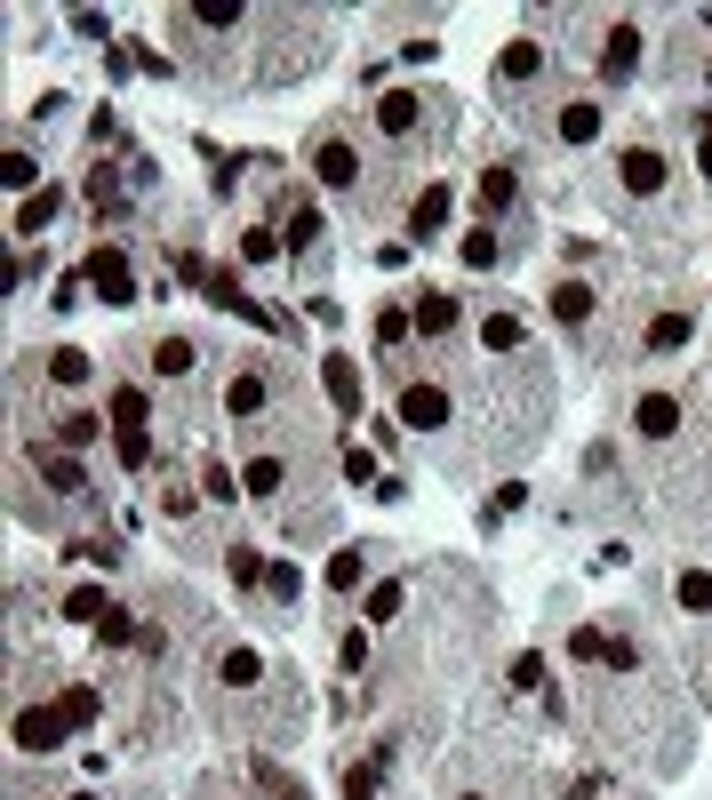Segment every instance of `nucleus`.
<instances>
[{
    "instance_id": "1",
    "label": "nucleus",
    "mask_w": 712,
    "mask_h": 800,
    "mask_svg": "<svg viewBox=\"0 0 712 800\" xmlns=\"http://www.w3.org/2000/svg\"><path fill=\"white\" fill-rule=\"evenodd\" d=\"M81 288H96L105 305H128V296H137V273H128V256H121L113 241H96V249L81 256Z\"/></svg>"
},
{
    "instance_id": "2",
    "label": "nucleus",
    "mask_w": 712,
    "mask_h": 800,
    "mask_svg": "<svg viewBox=\"0 0 712 800\" xmlns=\"http://www.w3.org/2000/svg\"><path fill=\"white\" fill-rule=\"evenodd\" d=\"M64 728H73V720H64V705H24V713H17V752H56Z\"/></svg>"
},
{
    "instance_id": "3",
    "label": "nucleus",
    "mask_w": 712,
    "mask_h": 800,
    "mask_svg": "<svg viewBox=\"0 0 712 800\" xmlns=\"http://www.w3.org/2000/svg\"><path fill=\"white\" fill-rule=\"evenodd\" d=\"M617 185L640 192V200L664 192V152H657V145H625V152H617Z\"/></svg>"
},
{
    "instance_id": "4",
    "label": "nucleus",
    "mask_w": 712,
    "mask_h": 800,
    "mask_svg": "<svg viewBox=\"0 0 712 800\" xmlns=\"http://www.w3.org/2000/svg\"><path fill=\"white\" fill-rule=\"evenodd\" d=\"M400 424L409 432H440L449 424V385H409L400 392Z\"/></svg>"
},
{
    "instance_id": "5",
    "label": "nucleus",
    "mask_w": 712,
    "mask_h": 800,
    "mask_svg": "<svg viewBox=\"0 0 712 800\" xmlns=\"http://www.w3.org/2000/svg\"><path fill=\"white\" fill-rule=\"evenodd\" d=\"M264 400H273V385H264V369H232V377H224V417H232V424L264 417Z\"/></svg>"
},
{
    "instance_id": "6",
    "label": "nucleus",
    "mask_w": 712,
    "mask_h": 800,
    "mask_svg": "<svg viewBox=\"0 0 712 800\" xmlns=\"http://www.w3.org/2000/svg\"><path fill=\"white\" fill-rule=\"evenodd\" d=\"M313 177H321L328 192H353V185H360V160H353V145H345V137H321V145H313Z\"/></svg>"
},
{
    "instance_id": "7",
    "label": "nucleus",
    "mask_w": 712,
    "mask_h": 800,
    "mask_svg": "<svg viewBox=\"0 0 712 800\" xmlns=\"http://www.w3.org/2000/svg\"><path fill=\"white\" fill-rule=\"evenodd\" d=\"M321 392L345 417H360V369H353V352H321Z\"/></svg>"
},
{
    "instance_id": "8",
    "label": "nucleus",
    "mask_w": 712,
    "mask_h": 800,
    "mask_svg": "<svg viewBox=\"0 0 712 800\" xmlns=\"http://www.w3.org/2000/svg\"><path fill=\"white\" fill-rule=\"evenodd\" d=\"M32 464H41V488H49V496H81V488H88V473H81L73 449H32Z\"/></svg>"
},
{
    "instance_id": "9",
    "label": "nucleus",
    "mask_w": 712,
    "mask_h": 800,
    "mask_svg": "<svg viewBox=\"0 0 712 800\" xmlns=\"http://www.w3.org/2000/svg\"><path fill=\"white\" fill-rule=\"evenodd\" d=\"M417 120H425V96L417 88H385L377 96V128H385V137H417Z\"/></svg>"
},
{
    "instance_id": "10",
    "label": "nucleus",
    "mask_w": 712,
    "mask_h": 800,
    "mask_svg": "<svg viewBox=\"0 0 712 800\" xmlns=\"http://www.w3.org/2000/svg\"><path fill=\"white\" fill-rule=\"evenodd\" d=\"M632 424L649 432V441H672V432H681V400H672V392H640L632 400Z\"/></svg>"
},
{
    "instance_id": "11",
    "label": "nucleus",
    "mask_w": 712,
    "mask_h": 800,
    "mask_svg": "<svg viewBox=\"0 0 712 800\" xmlns=\"http://www.w3.org/2000/svg\"><path fill=\"white\" fill-rule=\"evenodd\" d=\"M105 424L113 417H96V409H56V449H96V441H105Z\"/></svg>"
},
{
    "instance_id": "12",
    "label": "nucleus",
    "mask_w": 712,
    "mask_h": 800,
    "mask_svg": "<svg viewBox=\"0 0 712 800\" xmlns=\"http://www.w3.org/2000/svg\"><path fill=\"white\" fill-rule=\"evenodd\" d=\"M409 320H417V337H449V328H457V296L449 288H425L409 305Z\"/></svg>"
},
{
    "instance_id": "13",
    "label": "nucleus",
    "mask_w": 712,
    "mask_h": 800,
    "mask_svg": "<svg viewBox=\"0 0 712 800\" xmlns=\"http://www.w3.org/2000/svg\"><path fill=\"white\" fill-rule=\"evenodd\" d=\"M632 64H640V24L625 17V24H617V32H608V41H600V73H608V81H625V73H632Z\"/></svg>"
},
{
    "instance_id": "14",
    "label": "nucleus",
    "mask_w": 712,
    "mask_h": 800,
    "mask_svg": "<svg viewBox=\"0 0 712 800\" xmlns=\"http://www.w3.org/2000/svg\"><path fill=\"white\" fill-rule=\"evenodd\" d=\"M440 224H449V185H425V192L409 200V241H432Z\"/></svg>"
},
{
    "instance_id": "15",
    "label": "nucleus",
    "mask_w": 712,
    "mask_h": 800,
    "mask_svg": "<svg viewBox=\"0 0 712 800\" xmlns=\"http://www.w3.org/2000/svg\"><path fill=\"white\" fill-rule=\"evenodd\" d=\"M105 417H113V432H145V417H153L145 385H113V392H105Z\"/></svg>"
},
{
    "instance_id": "16",
    "label": "nucleus",
    "mask_w": 712,
    "mask_h": 800,
    "mask_svg": "<svg viewBox=\"0 0 712 800\" xmlns=\"http://www.w3.org/2000/svg\"><path fill=\"white\" fill-rule=\"evenodd\" d=\"M321 224H328V217H321V209H313V200H304V192H296V200H289V209H281V241H289V249H313V241H321Z\"/></svg>"
},
{
    "instance_id": "17",
    "label": "nucleus",
    "mask_w": 712,
    "mask_h": 800,
    "mask_svg": "<svg viewBox=\"0 0 712 800\" xmlns=\"http://www.w3.org/2000/svg\"><path fill=\"white\" fill-rule=\"evenodd\" d=\"M192 360H200L192 337H160V345L145 352V369H153V377H192Z\"/></svg>"
},
{
    "instance_id": "18",
    "label": "nucleus",
    "mask_w": 712,
    "mask_h": 800,
    "mask_svg": "<svg viewBox=\"0 0 712 800\" xmlns=\"http://www.w3.org/2000/svg\"><path fill=\"white\" fill-rule=\"evenodd\" d=\"M200 296H209V305H224V313H241V320H264L256 296L241 288V273H209V288H200Z\"/></svg>"
},
{
    "instance_id": "19",
    "label": "nucleus",
    "mask_w": 712,
    "mask_h": 800,
    "mask_svg": "<svg viewBox=\"0 0 712 800\" xmlns=\"http://www.w3.org/2000/svg\"><path fill=\"white\" fill-rule=\"evenodd\" d=\"M593 137H600V105H593V96L561 105V145H593Z\"/></svg>"
},
{
    "instance_id": "20",
    "label": "nucleus",
    "mask_w": 712,
    "mask_h": 800,
    "mask_svg": "<svg viewBox=\"0 0 712 800\" xmlns=\"http://www.w3.org/2000/svg\"><path fill=\"white\" fill-rule=\"evenodd\" d=\"M689 337H697V320H689V313H657V320H649V337H640V345H649V352H681Z\"/></svg>"
},
{
    "instance_id": "21",
    "label": "nucleus",
    "mask_w": 712,
    "mask_h": 800,
    "mask_svg": "<svg viewBox=\"0 0 712 800\" xmlns=\"http://www.w3.org/2000/svg\"><path fill=\"white\" fill-rule=\"evenodd\" d=\"M513 192H521V177L504 169V160H489L481 169V217H496V209H513Z\"/></svg>"
},
{
    "instance_id": "22",
    "label": "nucleus",
    "mask_w": 712,
    "mask_h": 800,
    "mask_svg": "<svg viewBox=\"0 0 712 800\" xmlns=\"http://www.w3.org/2000/svg\"><path fill=\"white\" fill-rule=\"evenodd\" d=\"M496 73H504V81H536V73H545V41H513V49L496 56Z\"/></svg>"
},
{
    "instance_id": "23",
    "label": "nucleus",
    "mask_w": 712,
    "mask_h": 800,
    "mask_svg": "<svg viewBox=\"0 0 712 800\" xmlns=\"http://www.w3.org/2000/svg\"><path fill=\"white\" fill-rule=\"evenodd\" d=\"M281 481H289L281 456H249V464H241V488H249V496H281Z\"/></svg>"
},
{
    "instance_id": "24",
    "label": "nucleus",
    "mask_w": 712,
    "mask_h": 800,
    "mask_svg": "<svg viewBox=\"0 0 712 800\" xmlns=\"http://www.w3.org/2000/svg\"><path fill=\"white\" fill-rule=\"evenodd\" d=\"M217 673H224V688H256V681H264V656H256V649H224Z\"/></svg>"
},
{
    "instance_id": "25",
    "label": "nucleus",
    "mask_w": 712,
    "mask_h": 800,
    "mask_svg": "<svg viewBox=\"0 0 712 800\" xmlns=\"http://www.w3.org/2000/svg\"><path fill=\"white\" fill-rule=\"evenodd\" d=\"M64 617H73V624H105V617H113V592H96V585H81L73 600H64Z\"/></svg>"
},
{
    "instance_id": "26",
    "label": "nucleus",
    "mask_w": 712,
    "mask_h": 800,
    "mask_svg": "<svg viewBox=\"0 0 712 800\" xmlns=\"http://www.w3.org/2000/svg\"><path fill=\"white\" fill-rule=\"evenodd\" d=\"M49 217H56V185H41L32 200H17V232H24V241H32V232H41Z\"/></svg>"
},
{
    "instance_id": "27",
    "label": "nucleus",
    "mask_w": 712,
    "mask_h": 800,
    "mask_svg": "<svg viewBox=\"0 0 712 800\" xmlns=\"http://www.w3.org/2000/svg\"><path fill=\"white\" fill-rule=\"evenodd\" d=\"M360 577H368V560H360V545H336V552H328V585H336V592H353Z\"/></svg>"
},
{
    "instance_id": "28",
    "label": "nucleus",
    "mask_w": 712,
    "mask_h": 800,
    "mask_svg": "<svg viewBox=\"0 0 712 800\" xmlns=\"http://www.w3.org/2000/svg\"><path fill=\"white\" fill-rule=\"evenodd\" d=\"M553 313L561 320H593V288L585 281H553Z\"/></svg>"
},
{
    "instance_id": "29",
    "label": "nucleus",
    "mask_w": 712,
    "mask_h": 800,
    "mask_svg": "<svg viewBox=\"0 0 712 800\" xmlns=\"http://www.w3.org/2000/svg\"><path fill=\"white\" fill-rule=\"evenodd\" d=\"M49 385H88V352L81 345H56L49 352Z\"/></svg>"
},
{
    "instance_id": "30",
    "label": "nucleus",
    "mask_w": 712,
    "mask_h": 800,
    "mask_svg": "<svg viewBox=\"0 0 712 800\" xmlns=\"http://www.w3.org/2000/svg\"><path fill=\"white\" fill-rule=\"evenodd\" d=\"M672 592H681V609H689V617H704V609H712V577H704V569H681V577H672Z\"/></svg>"
},
{
    "instance_id": "31",
    "label": "nucleus",
    "mask_w": 712,
    "mask_h": 800,
    "mask_svg": "<svg viewBox=\"0 0 712 800\" xmlns=\"http://www.w3.org/2000/svg\"><path fill=\"white\" fill-rule=\"evenodd\" d=\"M224 569H232V585H264V577H273L256 545H232V552H224Z\"/></svg>"
},
{
    "instance_id": "32",
    "label": "nucleus",
    "mask_w": 712,
    "mask_h": 800,
    "mask_svg": "<svg viewBox=\"0 0 712 800\" xmlns=\"http://www.w3.org/2000/svg\"><path fill=\"white\" fill-rule=\"evenodd\" d=\"M113 456L128 464V473H145L153 464V432H113Z\"/></svg>"
},
{
    "instance_id": "33",
    "label": "nucleus",
    "mask_w": 712,
    "mask_h": 800,
    "mask_svg": "<svg viewBox=\"0 0 712 800\" xmlns=\"http://www.w3.org/2000/svg\"><path fill=\"white\" fill-rule=\"evenodd\" d=\"M96 641H105V649H128V641H145V632H137V617H128L121 600H113V617L96 624Z\"/></svg>"
},
{
    "instance_id": "34",
    "label": "nucleus",
    "mask_w": 712,
    "mask_h": 800,
    "mask_svg": "<svg viewBox=\"0 0 712 800\" xmlns=\"http://www.w3.org/2000/svg\"><path fill=\"white\" fill-rule=\"evenodd\" d=\"M481 345H489V352H513V345H521V320H513V313H489V320H481Z\"/></svg>"
},
{
    "instance_id": "35",
    "label": "nucleus",
    "mask_w": 712,
    "mask_h": 800,
    "mask_svg": "<svg viewBox=\"0 0 712 800\" xmlns=\"http://www.w3.org/2000/svg\"><path fill=\"white\" fill-rule=\"evenodd\" d=\"M281 249H289V241H281V232H264V224H249V232H241V256H249V264H273Z\"/></svg>"
},
{
    "instance_id": "36",
    "label": "nucleus",
    "mask_w": 712,
    "mask_h": 800,
    "mask_svg": "<svg viewBox=\"0 0 712 800\" xmlns=\"http://www.w3.org/2000/svg\"><path fill=\"white\" fill-rule=\"evenodd\" d=\"M192 24H209V32H232V24H241V0H200V9H192Z\"/></svg>"
},
{
    "instance_id": "37",
    "label": "nucleus",
    "mask_w": 712,
    "mask_h": 800,
    "mask_svg": "<svg viewBox=\"0 0 712 800\" xmlns=\"http://www.w3.org/2000/svg\"><path fill=\"white\" fill-rule=\"evenodd\" d=\"M0 177H9V192L32 200V177H41V169H32V152H0Z\"/></svg>"
},
{
    "instance_id": "38",
    "label": "nucleus",
    "mask_w": 712,
    "mask_h": 800,
    "mask_svg": "<svg viewBox=\"0 0 712 800\" xmlns=\"http://www.w3.org/2000/svg\"><path fill=\"white\" fill-rule=\"evenodd\" d=\"M232 488H241L232 464H209V473H200V496H209V505H232Z\"/></svg>"
},
{
    "instance_id": "39",
    "label": "nucleus",
    "mask_w": 712,
    "mask_h": 800,
    "mask_svg": "<svg viewBox=\"0 0 712 800\" xmlns=\"http://www.w3.org/2000/svg\"><path fill=\"white\" fill-rule=\"evenodd\" d=\"M56 705H64V720H73V728H88V720H96V688H64Z\"/></svg>"
},
{
    "instance_id": "40",
    "label": "nucleus",
    "mask_w": 712,
    "mask_h": 800,
    "mask_svg": "<svg viewBox=\"0 0 712 800\" xmlns=\"http://www.w3.org/2000/svg\"><path fill=\"white\" fill-rule=\"evenodd\" d=\"M568 656H585V664H608V632H600V624H585V632L568 641Z\"/></svg>"
},
{
    "instance_id": "41",
    "label": "nucleus",
    "mask_w": 712,
    "mask_h": 800,
    "mask_svg": "<svg viewBox=\"0 0 712 800\" xmlns=\"http://www.w3.org/2000/svg\"><path fill=\"white\" fill-rule=\"evenodd\" d=\"M409 337H417L409 313H377V345H409Z\"/></svg>"
},
{
    "instance_id": "42",
    "label": "nucleus",
    "mask_w": 712,
    "mask_h": 800,
    "mask_svg": "<svg viewBox=\"0 0 712 800\" xmlns=\"http://www.w3.org/2000/svg\"><path fill=\"white\" fill-rule=\"evenodd\" d=\"M400 617V585H377L368 592V624H392Z\"/></svg>"
},
{
    "instance_id": "43",
    "label": "nucleus",
    "mask_w": 712,
    "mask_h": 800,
    "mask_svg": "<svg viewBox=\"0 0 712 800\" xmlns=\"http://www.w3.org/2000/svg\"><path fill=\"white\" fill-rule=\"evenodd\" d=\"M256 785H264V792H273V800H304V785H289V777L273 769V760H256Z\"/></svg>"
},
{
    "instance_id": "44",
    "label": "nucleus",
    "mask_w": 712,
    "mask_h": 800,
    "mask_svg": "<svg viewBox=\"0 0 712 800\" xmlns=\"http://www.w3.org/2000/svg\"><path fill=\"white\" fill-rule=\"evenodd\" d=\"M264 585H273V600H296V592H304V569H296V560H281V569L264 577Z\"/></svg>"
},
{
    "instance_id": "45",
    "label": "nucleus",
    "mask_w": 712,
    "mask_h": 800,
    "mask_svg": "<svg viewBox=\"0 0 712 800\" xmlns=\"http://www.w3.org/2000/svg\"><path fill=\"white\" fill-rule=\"evenodd\" d=\"M192 505H200V496H192V488H177V481H168V488H160V513H168V520H185Z\"/></svg>"
},
{
    "instance_id": "46",
    "label": "nucleus",
    "mask_w": 712,
    "mask_h": 800,
    "mask_svg": "<svg viewBox=\"0 0 712 800\" xmlns=\"http://www.w3.org/2000/svg\"><path fill=\"white\" fill-rule=\"evenodd\" d=\"M464 264H472V273H481V264H496V241H489V232H464Z\"/></svg>"
},
{
    "instance_id": "47",
    "label": "nucleus",
    "mask_w": 712,
    "mask_h": 800,
    "mask_svg": "<svg viewBox=\"0 0 712 800\" xmlns=\"http://www.w3.org/2000/svg\"><path fill=\"white\" fill-rule=\"evenodd\" d=\"M345 800H377V769H345Z\"/></svg>"
},
{
    "instance_id": "48",
    "label": "nucleus",
    "mask_w": 712,
    "mask_h": 800,
    "mask_svg": "<svg viewBox=\"0 0 712 800\" xmlns=\"http://www.w3.org/2000/svg\"><path fill=\"white\" fill-rule=\"evenodd\" d=\"M88 200H96V209L113 200V160H96V169H88Z\"/></svg>"
},
{
    "instance_id": "49",
    "label": "nucleus",
    "mask_w": 712,
    "mask_h": 800,
    "mask_svg": "<svg viewBox=\"0 0 712 800\" xmlns=\"http://www.w3.org/2000/svg\"><path fill=\"white\" fill-rule=\"evenodd\" d=\"M345 473H353V481H377V456H368V449L353 441V449H345Z\"/></svg>"
},
{
    "instance_id": "50",
    "label": "nucleus",
    "mask_w": 712,
    "mask_h": 800,
    "mask_svg": "<svg viewBox=\"0 0 712 800\" xmlns=\"http://www.w3.org/2000/svg\"><path fill=\"white\" fill-rule=\"evenodd\" d=\"M345 673H368V632H345Z\"/></svg>"
},
{
    "instance_id": "51",
    "label": "nucleus",
    "mask_w": 712,
    "mask_h": 800,
    "mask_svg": "<svg viewBox=\"0 0 712 800\" xmlns=\"http://www.w3.org/2000/svg\"><path fill=\"white\" fill-rule=\"evenodd\" d=\"M697 169H704V177H712V128H704V145H697Z\"/></svg>"
},
{
    "instance_id": "52",
    "label": "nucleus",
    "mask_w": 712,
    "mask_h": 800,
    "mask_svg": "<svg viewBox=\"0 0 712 800\" xmlns=\"http://www.w3.org/2000/svg\"><path fill=\"white\" fill-rule=\"evenodd\" d=\"M73 800H96V792H73Z\"/></svg>"
},
{
    "instance_id": "53",
    "label": "nucleus",
    "mask_w": 712,
    "mask_h": 800,
    "mask_svg": "<svg viewBox=\"0 0 712 800\" xmlns=\"http://www.w3.org/2000/svg\"><path fill=\"white\" fill-rule=\"evenodd\" d=\"M464 800H481V792H464Z\"/></svg>"
}]
</instances>
